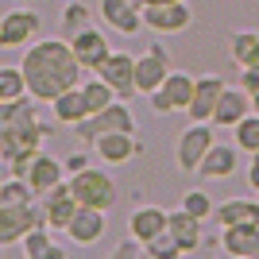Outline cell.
Instances as JSON below:
<instances>
[{"label": "cell", "instance_id": "6da1fadb", "mask_svg": "<svg viewBox=\"0 0 259 259\" xmlns=\"http://www.w3.org/2000/svg\"><path fill=\"white\" fill-rule=\"evenodd\" d=\"M81 70L85 66L74 58L70 39H39L23 54V77L35 101H54L58 93L81 85Z\"/></svg>", "mask_w": 259, "mask_h": 259}, {"label": "cell", "instance_id": "7a4b0ae2", "mask_svg": "<svg viewBox=\"0 0 259 259\" xmlns=\"http://www.w3.org/2000/svg\"><path fill=\"white\" fill-rule=\"evenodd\" d=\"M70 194L77 197V205H85V209H112L116 205V182H112L105 170H97V166L74 170Z\"/></svg>", "mask_w": 259, "mask_h": 259}, {"label": "cell", "instance_id": "3957f363", "mask_svg": "<svg viewBox=\"0 0 259 259\" xmlns=\"http://www.w3.org/2000/svg\"><path fill=\"white\" fill-rule=\"evenodd\" d=\"M77 140H97V136H105V132H136V116H132L128 101H112V105H105L101 112H89L85 120H77L74 124Z\"/></svg>", "mask_w": 259, "mask_h": 259}, {"label": "cell", "instance_id": "277c9868", "mask_svg": "<svg viewBox=\"0 0 259 259\" xmlns=\"http://www.w3.org/2000/svg\"><path fill=\"white\" fill-rule=\"evenodd\" d=\"M213 147V128H209V120H197L190 128L178 136V151H174V162H178V170L182 174H197L201 159L209 155Z\"/></svg>", "mask_w": 259, "mask_h": 259}, {"label": "cell", "instance_id": "5b68a950", "mask_svg": "<svg viewBox=\"0 0 259 259\" xmlns=\"http://www.w3.org/2000/svg\"><path fill=\"white\" fill-rule=\"evenodd\" d=\"M194 20V12L186 0H162V4H143V27H151L159 35H174L186 31Z\"/></svg>", "mask_w": 259, "mask_h": 259}, {"label": "cell", "instance_id": "8992f818", "mask_svg": "<svg viewBox=\"0 0 259 259\" xmlns=\"http://www.w3.org/2000/svg\"><path fill=\"white\" fill-rule=\"evenodd\" d=\"M194 81L197 77L182 74V70H170V74L162 77V85L151 93V108L155 112H182L194 101Z\"/></svg>", "mask_w": 259, "mask_h": 259}, {"label": "cell", "instance_id": "52a82bcc", "mask_svg": "<svg viewBox=\"0 0 259 259\" xmlns=\"http://www.w3.org/2000/svg\"><path fill=\"white\" fill-rule=\"evenodd\" d=\"M39 225H43V209H35V201L0 205V244H16V240H23Z\"/></svg>", "mask_w": 259, "mask_h": 259}, {"label": "cell", "instance_id": "ba28073f", "mask_svg": "<svg viewBox=\"0 0 259 259\" xmlns=\"http://www.w3.org/2000/svg\"><path fill=\"white\" fill-rule=\"evenodd\" d=\"M97 74L105 77L112 89H116L120 101H128V97H136V93H140V89H136V54H124V51L116 54V51H112L105 62L97 66Z\"/></svg>", "mask_w": 259, "mask_h": 259}, {"label": "cell", "instance_id": "9c48e42d", "mask_svg": "<svg viewBox=\"0 0 259 259\" xmlns=\"http://www.w3.org/2000/svg\"><path fill=\"white\" fill-rule=\"evenodd\" d=\"M170 74V54L166 47H147L143 54H136V89L151 97L155 89L162 85V77Z\"/></svg>", "mask_w": 259, "mask_h": 259}, {"label": "cell", "instance_id": "30bf717a", "mask_svg": "<svg viewBox=\"0 0 259 259\" xmlns=\"http://www.w3.org/2000/svg\"><path fill=\"white\" fill-rule=\"evenodd\" d=\"M39 27H43V20H39V12H31V8L4 12V16H0V47H23Z\"/></svg>", "mask_w": 259, "mask_h": 259}, {"label": "cell", "instance_id": "8fae6325", "mask_svg": "<svg viewBox=\"0 0 259 259\" xmlns=\"http://www.w3.org/2000/svg\"><path fill=\"white\" fill-rule=\"evenodd\" d=\"M251 112V93L244 85H225L221 97H217V108H213V128H236L240 120Z\"/></svg>", "mask_w": 259, "mask_h": 259}, {"label": "cell", "instance_id": "7c38bea8", "mask_svg": "<svg viewBox=\"0 0 259 259\" xmlns=\"http://www.w3.org/2000/svg\"><path fill=\"white\" fill-rule=\"evenodd\" d=\"M62 174H66V162H58L54 155H47V151H35L31 159H27V166H23L20 178L31 182L35 194H47V190H54L58 182H66Z\"/></svg>", "mask_w": 259, "mask_h": 259}, {"label": "cell", "instance_id": "4fadbf2b", "mask_svg": "<svg viewBox=\"0 0 259 259\" xmlns=\"http://www.w3.org/2000/svg\"><path fill=\"white\" fill-rule=\"evenodd\" d=\"M93 151H97L105 162L120 166V162H132V159H136V155L143 151V143L136 140V132H105V136L93 140Z\"/></svg>", "mask_w": 259, "mask_h": 259}, {"label": "cell", "instance_id": "5bb4252c", "mask_svg": "<svg viewBox=\"0 0 259 259\" xmlns=\"http://www.w3.org/2000/svg\"><path fill=\"white\" fill-rule=\"evenodd\" d=\"M217 244L232 259H259V225H228L221 228Z\"/></svg>", "mask_w": 259, "mask_h": 259}, {"label": "cell", "instance_id": "9a60e30c", "mask_svg": "<svg viewBox=\"0 0 259 259\" xmlns=\"http://www.w3.org/2000/svg\"><path fill=\"white\" fill-rule=\"evenodd\" d=\"M70 51H74V58L85 66V70H97L108 54H112V51H108V39L93 27V23H89V27H81L77 35H70Z\"/></svg>", "mask_w": 259, "mask_h": 259}, {"label": "cell", "instance_id": "2e32d148", "mask_svg": "<svg viewBox=\"0 0 259 259\" xmlns=\"http://www.w3.org/2000/svg\"><path fill=\"white\" fill-rule=\"evenodd\" d=\"M77 197L70 194V182H58L54 190H47V205H43V225L47 228H62L66 232V225L74 221V213H77Z\"/></svg>", "mask_w": 259, "mask_h": 259}, {"label": "cell", "instance_id": "e0dca14e", "mask_svg": "<svg viewBox=\"0 0 259 259\" xmlns=\"http://www.w3.org/2000/svg\"><path fill=\"white\" fill-rule=\"evenodd\" d=\"M143 4L136 0H101V16H105L108 27H116L124 35H140L143 31Z\"/></svg>", "mask_w": 259, "mask_h": 259}, {"label": "cell", "instance_id": "ac0fdd59", "mask_svg": "<svg viewBox=\"0 0 259 259\" xmlns=\"http://www.w3.org/2000/svg\"><path fill=\"white\" fill-rule=\"evenodd\" d=\"M228 81L221 74H205L194 81V101L186 105V112H190V120H213V108H217V97H221V89H225Z\"/></svg>", "mask_w": 259, "mask_h": 259}, {"label": "cell", "instance_id": "d6986e66", "mask_svg": "<svg viewBox=\"0 0 259 259\" xmlns=\"http://www.w3.org/2000/svg\"><path fill=\"white\" fill-rule=\"evenodd\" d=\"M66 236L74 240V244H81V248H89V244H97L101 236H105V209H77L74 221L66 225Z\"/></svg>", "mask_w": 259, "mask_h": 259}, {"label": "cell", "instance_id": "ffe728a7", "mask_svg": "<svg viewBox=\"0 0 259 259\" xmlns=\"http://www.w3.org/2000/svg\"><path fill=\"white\" fill-rule=\"evenodd\" d=\"M166 221H170V213L166 209H159V205H143V209H136V213L128 217V232L140 244H147V240H155L166 228Z\"/></svg>", "mask_w": 259, "mask_h": 259}, {"label": "cell", "instance_id": "44dd1931", "mask_svg": "<svg viewBox=\"0 0 259 259\" xmlns=\"http://www.w3.org/2000/svg\"><path fill=\"white\" fill-rule=\"evenodd\" d=\"M166 228L174 232V240H178L182 255H190V251H197V248H201V221H197V217H190L182 205H178V213H170Z\"/></svg>", "mask_w": 259, "mask_h": 259}, {"label": "cell", "instance_id": "7402d4cb", "mask_svg": "<svg viewBox=\"0 0 259 259\" xmlns=\"http://www.w3.org/2000/svg\"><path fill=\"white\" fill-rule=\"evenodd\" d=\"M217 225L228 228V225H259V201H244V197H228L213 209Z\"/></svg>", "mask_w": 259, "mask_h": 259}, {"label": "cell", "instance_id": "603a6c76", "mask_svg": "<svg viewBox=\"0 0 259 259\" xmlns=\"http://www.w3.org/2000/svg\"><path fill=\"white\" fill-rule=\"evenodd\" d=\"M236 147H228V143H213L209 147V155L201 159V166H197V174L201 178H228V174H236Z\"/></svg>", "mask_w": 259, "mask_h": 259}, {"label": "cell", "instance_id": "cb8c5ba5", "mask_svg": "<svg viewBox=\"0 0 259 259\" xmlns=\"http://www.w3.org/2000/svg\"><path fill=\"white\" fill-rule=\"evenodd\" d=\"M51 108H54V120H62V124H77V120H85V116H89L85 97H81V85H74V89H66V93H58V97L51 101Z\"/></svg>", "mask_w": 259, "mask_h": 259}, {"label": "cell", "instance_id": "d4e9b609", "mask_svg": "<svg viewBox=\"0 0 259 259\" xmlns=\"http://www.w3.org/2000/svg\"><path fill=\"white\" fill-rule=\"evenodd\" d=\"M232 62L244 66H259V31H236L232 35Z\"/></svg>", "mask_w": 259, "mask_h": 259}, {"label": "cell", "instance_id": "484cf974", "mask_svg": "<svg viewBox=\"0 0 259 259\" xmlns=\"http://www.w3.org/2000/svg\"><path fill=\"white\" fill-rule=\"evenodd\" d=\"M81 97H85V108H89V112H101L105 105H112L116 89H112V85L105 81V77L97 74V77H89L85 85H81Z\"/></svg>", "mask_w": 259, "mask_h": 259}, {"label": "cell", "instance_id": "4316f807", "mask_svg": "<svg viewBox=\"0 0 259 259\" xmlns=\"http://www.w3.org/2000/svg\"><path fill=\"white\" fill-rule=\"evenodd\" d=\"M23 255L27 259H62V248H54L51 240H47L43 225H39V228H31V232L23 236Z\"/></svg>", "mask_w": 259, "mask_h": 259}, {"label": "cell", "instance_id": "83f0119b", "mask_svg": "<svg viewBox=\"0 0 259 259\" xmlns=\"http://www.w3.org/2000/svg\"><path fill=\"white\" fill-rule=\"evenodd\" d=\"M16 97H27L23 66H0V101H16Z\"/></svg>", "mask_w": 259, "mask_h": 259}, {"label": "cell", "instance_id": "f1b7e54d", "mask_svg": "<svg viewBox=\"0 0 259 259\" xmlns=\"http://www.w3.org/2000/svg\"><path fill=\"white\" fill-rule=\"evenodd\" d=\"M23 201H35V190L27 178L12 174L8 182H0V205H23Z\"/></svg>", "mask_w": 259, "mask_h": 259}, {"label": "cell", "instance_id": "f546056e", "mask_svg": "<svg viewBox=\"0 0 259 259\" xmlns=\"http://www.w3.org/2000/svg\"><path fill=\"white\" fill-rule=\"evenodd\" d=\"M232 136H236L240 151H259V112H248V116L232 128Z\"/></svg>", "mask_w": 259, "mask_h": 259}, {"label": "cell", "instance_id": "4dcf8cb0", "mask_svg": "<svg viewBox=\"0 0 259 259\" xmlns=\"http://www.w3.org/2000/svg\"><path fill=\"white\" fill-rule=\"evenodd\" d=\"M143 248H147V255H151V259H178V255H182V248H178V240H174L170 228H162L159 236L147 240Z\"/></svg>", "mask_w": 259, "mask_h": 259}, {"label": "cell", "instance_id": "1f68e13d", "mask_svg": "<svg viewBox=\"0 0 259 259\" xmlns=\"http://www.w3.org/2000/svg\"><path fill=\"white\" fill-rule=\"evenodd\" d=\"M182 209L190 217H197V221H205V217H213V197H209L205 190H186L182 194Z\"/></svg>", "mask_w": 259, "mask_h": 259}, {"label": "cell", "instance_id": "d6a6232c", "mask_svg": "<svg viewBox=\"0 0 259 259\" xmlns=\"http://www.w3.org/2000/svg\"><path fill=\"white\" fill-rule=\"evenodd\" d=\"M89 23H93V20H89V8L81 4V0H74V4L62 12V31L66 35H77L81 27H89Z\"/></svg>", "mask_w": 259, "mask_h": 259}, {"label": "cell", "instance_id": "836d02e7", "mask_svg": "<svg viewBox=\"0 0 259 259\" xmlns=\"http://www.w3.org/2000/svg\"><path fill=\"white\" fill-rule=\"evenodd\" d=\"M240 85L255 97V93H259V66H244V70H240Z\"/></svg>", "mask_w": 259, "mask_h": 259}, {"label": "cell", "instance_id": "e575fe53", "mask_svg": "<svg viewBox=\"0 0 259 259\" xmlns=\"http://www.w3.org/2000/svg\"><path fill=\"white\" fill-rule=\"evenodd\" d=\"M248 186L259 194V151H251V162H248Z\"/></svg>", "mask_w": 259, "mask_h": 259}, {"label": "cell", "instance_id": "d590c367", "mask_svg": "<svg viewBox=\"0 0 259 259\" xmlns=\"http://www.w3.org/2000/svg\"><path fill=\"white\" fill-rule=\"evenodd\" d=\"M85 166V155H74V159H66V170H81Z\"/></svg>", "mask_w": 259, "mask_h": 259}, {"label": "cell", "instance_id": "8d00e7d4", "mask_svg": "<svg viewBox=\"0 0 259 259\" xmlns=\"http://www.w3.org/2000/svg\"><path fill=\"white\" fill-rule=\"evenodd\" d=\"M251 112H259V93H255V97H251Z\"/></svg>", "mask_w": 259, "mask_h": 259}, {"label": "cell", "instance_id": "74e56055", "mask_svg": "<svg viewBox=\"0 0 259 259\" xmlns=\"http://www.w3.org/2000/svg\"><path fill=\"white\" fill-rule=\"evenodd\" d=\"M0 162H4V136H0Z\"/></svg>", "mask_w": 259, "mask_h": 259}, {"label": "cell", "instance_id": "f35d334b", "mask_svg": "<svg viewBox=\"0 0 259 259\" xmlns=\"http://www.w3.org/2000/svg\"><path fill=\"white\" fill-rule=\"evenodd\" d=\"M140 4H162V0H140Z\"/></svg>", "mask_w": 259, "mask_h": 259}]
</instances>
